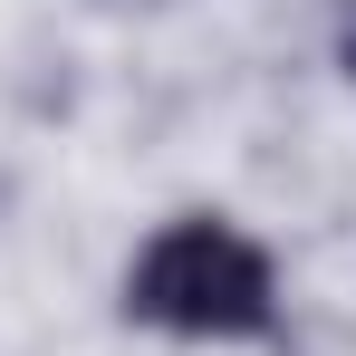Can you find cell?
I'll return each mask as SVG.
<instances>
[{
	"label": "cell",
	"mask_w": 356,
	"mask_h": 356,
	"mask_svg": "<svg viewBox=\"0 0 356 356\" xmlns=\"http://www.w3.org/2000/svg\"><path fill=\"white\" fill-rule=\"evenodd\" d=\"M116 318L164 347H280L289 337L280 250L232 212H164L116 270Z\"/></svg>",
	"instance_id": "obj_1"
},
{
	"label": "cell",
	"mask_w": 356,
	"mask_h": 356,
	"mask_svg": "<svg viewBox=\"0 0 356 356\" xmlns=\"http://www.w3.org/2000/svg\"><path fill=\"white\" fill-rule=\"evenodd\" d=\"M337 67L356 77V10H347V29H337Z\"/></svg>",
	"instance_id": "obj_2"
}]
</instances>
